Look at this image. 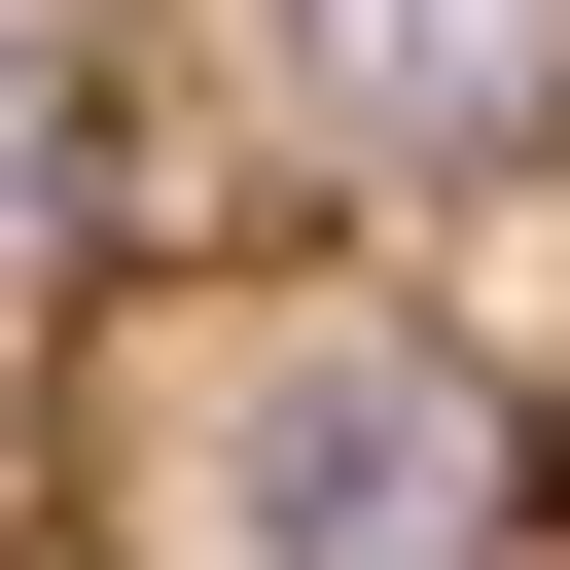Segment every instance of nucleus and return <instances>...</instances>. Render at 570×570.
I'll use <instances>...</instances> for the list:
<instances>
[{
	"instance_id": "obj_1",
	"label": "nucleus",
	"mask_w": 570,
	"mask_h": 570,
	"mask_svg": "<svg viewBox=\"0 0 570 570\" xmlns=\"http://www.w3.org/2000/svg\"><path fill=\"white\" fill-rule=\"evenodd\" d=\"M0 570H570V0H0Z\"/></svg>"
}]
</instances>
